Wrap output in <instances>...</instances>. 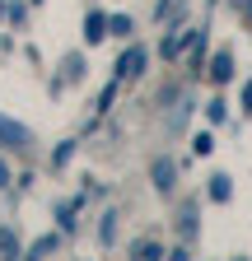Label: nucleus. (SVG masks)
<instances>
[{"label": "nucleus", "instance_id": "obj_1", "mask_svg": "<svg viewBox=\"0 0 252 261\" xmlns=\"http://www.w3.org/2000/svg\"><path fill=\"white\" fill-rule=\"evenodd\" d=\"M140 70V51H131V56H121V75H136Z\"/></svg>", "mask_w": 252, "mask_h": 261}]
</instances>
